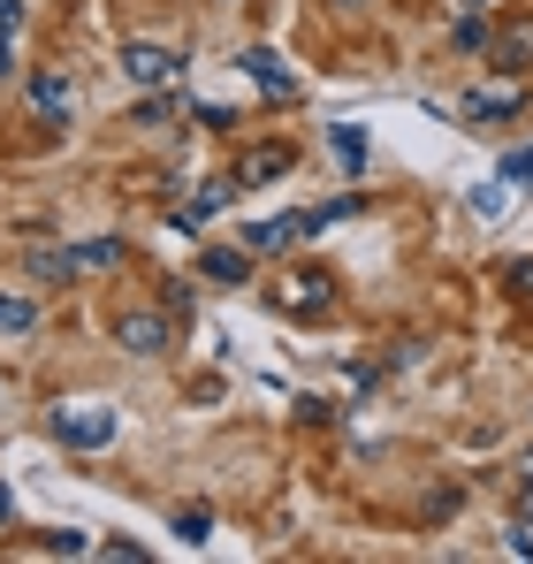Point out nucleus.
I'll return each mask as SVG.
<instances>
[{
    "instance_id": "23",
    "label": "nucleus",
    "mask_w": 533,
    "mask_h": 564,
    "mask_svg": "<svg viewBox=\"0 0 533 564\" xmlns=\"http://www.w3.org/2000/svg\"><path fill=\"white\" fill-rule=\"evenodd\" d=\"M511 290H519V297H533V260H511Z\"/></svg>"
},
{
    "instance_id": "17",
    "label": "nucleus",
    "mask_w": 533,
    "mask_h": 564,
    "mask_svg": "<svg viewBox=\"0 0 533 564\" xmlns=\"http://www.w3.org/2000/svg\"><path fill=\"white\" fill-rule=\"evenodd\" d=\"M31 275H46V282H69V252H31Z\"/></svg>"
},
{
    "instance_id": "20",
    "label": "nucleus",
    "mask_w": 533,
    "mask_h": 564,
    "mask_svg": "<svg viewBox=\"0 0 533 564\" xmlns=\"http://www.w3.org/2000/svg\"><path fill=\"white\" fill-rule=\"evenodd\" d=\"M457 54H488V31H480V23H472V15H465V23H457Z\"/></svg>"
},
{
    "instance_id": "28",
    "label": "nucleus",
    "mask_w": 533,
    "mask_h": 564,
    "mask_svg": "<svg viewBox=\"0 0 533 564\" xmlns=\"http://www.w3.org/2000/svg\"><path fill=\"white\" fill-rule=\"evenodd\" d=\"M336 8H366V0H336Z\"/></svg>"
},
{
    "instance_id": "8",
    "label": "nucleus",
    "mask_w": 533,
    "mask_h": 564,
    "mask_svg": "<svg viewBox=\"0 0 533 564\" xmlns=\"http://www.w3.org/2000/svg\"><path fill=\"white\" fill-rule=\"evenodd\" d=\"M488 62H496L503 77H519V69H533V23H511V31H496Z\"/></svg>"
},
{
    "instance_id": "29",
    "label": "nucleus",
    "mask_w": 533,
    "mask_h": 564,
    "mask_svg": "<svg viewBox=\"0 0 533 564\" xmlns=\"http://www.w3.org/2000/svg\"><path fill=\"white\" fill-rule=\"evenodd\" d=\"M465 8H488V0H465Z\"/></svg>"
},
{
    "instance_id": "18",
    "label": "nucleus",
    "mask_w": 533,
    "mask_h": 564,
    "mask_svg": "<svg viewBox=\"0 0 533 564\" xmlns=\"http://www.w3.org/2000/svg\"><path fill=\"white\" fill-rule=\"evenodd\" d=\"M191 107H198L206 130H229V122H237V107H221V99H191Z\"/></svg>"
},
{
    "instance_id": "9",
    "label": "nucleus",
    "mask_w": 533,
    "mask_h": 564,
    "mask_svg": "<svg viewBox=\"0 0 533 564\" xmlns=\"http://www.w3.org/2000/svg\"><path fill=\"white\" fill-rule=\"evenodd\" d=\"M274 176H290V145H252L244 161H237V184H274Z\"/></svg>"
},
{
    "instance_id": "19",
    "label": "nucleus",
    "mask_w": 533,
    "mask_h": 564,
    "mask_svg": "<svg viewBox=\"0 0 533 564\" xmlns=\"http://www.w3.org/2000/svg\"><path fill=\"white\" fill-rule=\"evenodd\" d=\"M91 542L85 534H77V527H69V534H46V557H85Z\"/></svg>"
},
{
    "instance_id": "12",
    "label": "nucleus",
    "mask_w": 533,
    "mask_h": 564,
    "mask_svg": "<svg viewBox=\"0 0 533 564\" xmlns=\"http://www.w3.org/2000/svg\"><path fill=\"white\" fill-rule=\"evenodd\" d=\"M221 206H229V184H206V191H198V198H191V206L176 214V229H198V221H214Z\"/></svg>"
},
{
    "instance_id": "5",
    "label": "nucleus",
    "mask_w": 533,
    "mask_h": 564,
    "mask_svg": "<svg viewBox=\"0 0 533 564\" xmlns=\"http://www.w3.org/2000/svg\"><path fill=\"white\" fill-rule=\"evenodd\" d=\"M328 297H336V282L320 275V268H297V275H282V290H274L282 313H328Z\"/></svg>"
},
{
    "instance_id": "4",
    "label": "nucleus",
    "mask_w": 533,
    "mask_h": 564,
    "mask_svg": "<svg viewBox=\"0 0 533 564\" xmlns=\"http://www.w3.org/2000/svg\"><path fill=\"white\" fill-rule=\"evenodd\" d=\"M526 99H519V85H480V93H465L457 99V115L472 122V130H496V122H511Z\"/></svg>"
},
{
    "instance_id": "21",
    "label": "nucleus",
    "mask_w": 533,
    "mask_h": 564,
    "mask_svg": "<svg viewBox=\"0 0 533 564\" xmlns=\"http://www.w3.org/2000/svg\"><path fill=\"white\" fill-rule=\"evenodd\" d=\"M168 115H176V99H145V107H138V122H145V130H161Z\"/></svg>"
},
{
    "instance_id": "6",
    "label": "nucleus",
    "mask_w": 533,
    "mask_h": 564,
    "mask_svg": "<svg viewBox=\"0 0 533 564\" xmlns=\"http://www.w3.org/2000/svg\"><path fill=\"white\" fill-rule=\"evenodd\" d=\"M23 99H31V115H39V122H69V115H77V85H69L62 69H39Z\"/></svg>"
},
{
    "instance_id": "10",
    "label": "nucleus",
    "mask_w": 533,
    "mask_h": 564,
    "mask_svg": "<svg viewBox=\"0 0 533 564\" xmlns=\"http://www.w3.org/2000/svg\"><path fill=\"white\" fill-rule=\"evenodd\" d=\"M122 237H91V245H69V275H99V268H122Z\"/></svg>"
},
{
    "instance_id": "13",
    "label": "nucleus",
    "mask_w": 533,
    "mask_h": 564,
    "mask_svg": "<svg viewBox=\"0 0 533 564\" xmlns=\"http://www.w3.org/2000/svg\"><path fill=\"white\" fill-rule=\"evenodd\" d=\"M328 145H336V161H344V176H366V130H328Z\"/></svg>"
},
{
    "instance_id": "1",
    "label": "nucleus",
    "mask_w": 533,
    "mask_h": 564,
    "mask_svg": "<svg viewBox=\"0 0 533 564\" xmlns=\"http://www.w3.org/2000/svg\"><path fill=\"white\" fill-rule=\"evenodd\" d=\"M115 435H122L115 404H62V412H54V443H62V451H107Z\"/></svg>"
},
{
    "instance_id": "27",
    "label": "nucleus",
    "mask_w": 533,
    "mask_h": 564,
    "mask_svg": "<svg viewBox=\"0 0 533 564\" xmlns=\"http://www.w3.org/2000/svg\"><path fill=\"white\" fill-rule=\"evenodd\" d=\"M519 480H533V458H526V466H519Z\"/></svg>"
},
{
    "instance_id": "14",
    "label": "nucleus",
    "mask_w": 533,
    "mask_h": 564,
    "mask_svg": "<svg viewBox=\"0 0 533 564\" xmlns=\"http://www.w3.org/2000/svg\"><path fill=\"white\" fill-rule=\"evenodd\" d=\"M31 321H39V305H31V297H15V290H0V336H23Z\"/></svg>"
},
{
    "instance_id": "2",
    "label": "nucleus",
    "mask_w": 533,
    "mask_h": 564,
    "mask_svg": "<svg viewBox=\"0 0 533 564\" xmlns=\"http://www.w3.org/2000/svg\"><path fill=\"white\" fill-rule=\"evenodd\" d=\"M176 69H183V46H161V39H130V46H122V77H130L138 93L176 85Z\"/></svg>"
},
{
    "instance_id": "22",
    "label": "nucleus",
    "mask_w": 533,
    "mask_h": 564,
    "mask_svg": "<svg viewBox=\"0 0 533 564\" xmlns=\"http://www.w3.org/2000/svg\"><path fill=\"white\" fill-rule=\"evenodd\" d=\"M503 176H511V184H533V145H526V153H511V161H503Z\"/></svg>"
},
{
    "instance_id": "11",
    "label": "nucleus",
    "mask_w": 533,
    "mask_h": 564,
    "mask_svg": "<svg viewBox=\"0 0 533 564\" xmlns=\"http://www.w3.org/2000/svg\"><path fill=\"white\" fill-rule=\"evenodd\" d=\"M198 275H206V282H252V252L206 245V252H198Z\"/></svg>"
},
{
    "instance_id": "3",
    "label": "nucleus",
    "mask_w": 533,
    "mask_h": 564,
    "mask_svg": "<svg viewBox=\"0 0 533 564\" xmlns=\"http://www.w3.org/2000/svg\"><path fill=\"white\" fill-rule=\"evenodd\" d=\"M115 344H122L130 359H161V351H168V313H153V305H130V313L115 321Z\"/></svg>"
},
{
    "instance_id": "25",
    "label": "nucleus",
    "mask_w": 533,
    "mask_h": 564,
    "mask_svg": "<svg viewBox=\"0 0 533 564\" xmlns=\"http://www.w3.org/2000/svg\"><path fill=\"white\" fill-rule=\"evenodd\" d=\"M519 519H526V527H533V480H526V496H519Z\"/></svg>"
},
{
    "instance_id": "15",
    "label": "nucleus",
    "mask_w": 533,
    "mask_h": 564,
    "mask_svg": "<svg viewBox=\"0 0 533 564\" xmlns=\"http://www.w3.org/2000/svg\"><path fill=\"white\" fill-rule=\"evenodd\" d=\"M176 534H183V542H206V534H214V511H206V503H183V511H176Z\"/></svg>"
},
{
    "instance_id": "7",
    "label": "nucleus",
    "mask_w": 533,
    "mask_h": 564,
    "mask_svg": "<svg viewBox=\"0 0 533 564\" xmlns=\"http://www.w3.org/2000/svg\"><path fill=\"white\" fill-rule=\"evenodd\" d=\"M237 69H244V77H252L266 99H297V77H290V62H274L266 46H244V54H237Z\"/></svg>"
},
{
    "instance_id": "24",
    "label": "nucleus",
    "mask_w": 533,
    "mask_h": 564,
    "mask_svg": "<svg viewBox=\"0 0 533 564\" xmlns=\"http://www.w3.org/2000/svg\"><path fill=\"white\" fill-rule=\"evenodd\" d=\"M23 23V0H0V31H15Z\"/></svg>"
},
{
    "instance_id": "16",
    "label": "nucleus",
    "mask_w": 533,
    "mask_h": 564,
    "mask_svg": "<svg viewBox=\"0 0 533 564\" xmlns=\"http://www.w3.org/2000/svg\"><path fill=\"white\" fill-rule=\"evenodd\" d=\"M503 206H511V191H503V184H480V191H472V214H480V221H503Z\"/></svg>"
},
{
    "instance_id": "26",
    "label": "nucleus",
    "mask_w": 533,
    "mask_h": 564,
    "mask_svg": "<svg viewBox=\"0 0 533 564\" xmlns=\"http://www.w3.org/2000/svg\"><path fill=\"white\" fill-rule=\"evenodd\" d=\"M8 511H15V503H8V480H0V527H8Z\"/></svg>"
}]
</instances>
